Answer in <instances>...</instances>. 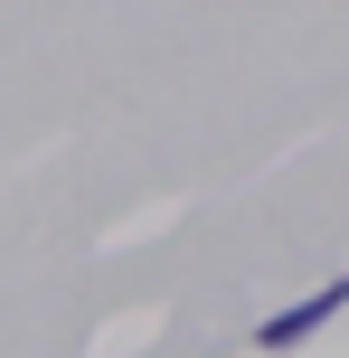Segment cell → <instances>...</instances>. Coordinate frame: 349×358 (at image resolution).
<instances>
[{
	"mask_svg": "<svg viewBox=\"0 0 349 358\" xmlns=\"http://www.w3.org/2000/svg\"><path fill=\"white\" fill-rule=\"evenodd\" d=\"M340 311H349V273H331V283H321L312 302H293V311H264V321H255V349H274V358H283V349L312 340V330H331Z\"/></svg>",
	"mask_w": 349,
	"mask_h": 358,
	"instance_id": "1",
	"label": "cell"
}]
</instances>
